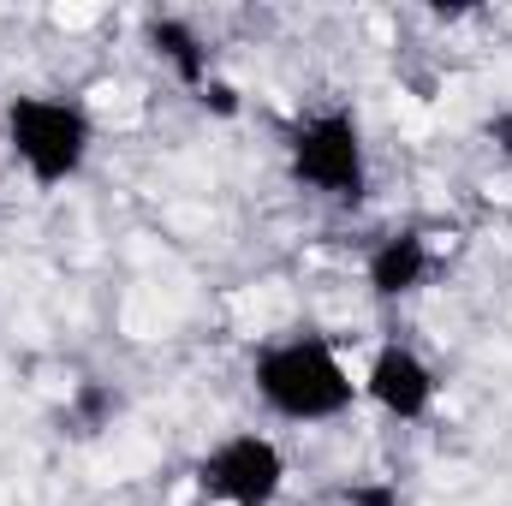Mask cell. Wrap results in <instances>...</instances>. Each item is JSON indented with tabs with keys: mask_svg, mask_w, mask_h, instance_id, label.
Wrapping results in <instances>:
<instances>
[{
	"mask_svg": "<svg viewBox=\"0 0 512 506\" xmlns=\"http://www.w3.org/2000/svg\"><path fill=\"white\" fill-rule=\"evenodd\" d=\"M251 387L262 399V411L280 417V423H340L364 399V387L352 376V364L340 358V346L316 328H298V334H280V340L256 346Z\"/></svg>",
	"mask_w": 512,
	"mask_h": 506,
	"instance_id": "6da1fadb",
	"label": "cell"
},
{
	"mask_svg": "<svg viewBox=\"0 0 512 506\" xmlns=\"http://www.w3.org/2000/svg\"><path fill=\"white\" fill-rule=\"evenodd\" d=\"M0 143L36 191H60L90 167L96 120L78 96L24 90V96H6V108H0Z\"/></svg>",
	"mask_w": 512,
	"mask_h": 506,
	"instance_id": "7a4b0ae2",
	"label": "cell"
},
{
	"mask_svg": "<svg viewBox=\"0 0 512 506\" xmlns=\"http://www.w3.org/2000/svg\"><path fill=\"white\" fill-rule=\"evenodd\" d=\"M286 173L304 197L358 209L370 197V143L346 102H316L286 126Z\"/></svg>",
	"mask_w": 512,
	"mask_h": 506,
	"instance_id": "3957f363",
	"label": "cell"
},
{
	"mask_svg": "<svg viewBox=\"0 0 512 506\" xmlns=\"http://www.w3.org/2000/svg\"><path fill=\"white\" fill-rule=\"evenodd\" d=\"M197 489L209 506H274L286 495V453L262 429H227L203 447Z\"/></svg>",
	"mask_w": 512,
	"mask_h": 506,
	"instance_id": "277c9868",
	"label": "cell"
},
{
	"mask_svg": "<svg viewBox=\"0 0 512 506\" xmlns=\"http://www.w3.org/2000/svg\"><path fill=\"white\" fill-rule=\"evenodd\" d=\"M364 399L393 417V423H423L429 411H435V393H441V381H435V364L417 352V346H405V340H382L376 352H370V364H364Z\"/></svg>",
	"mask_w": 512,
	"mask_h": 506,
	"instance_id": "5b68a950",
	"label": "cell"
},
{
	"mask_svg": "<svg viewBox=\"0 0 512 506\" xmlns=\"http://www.w3.org/2000/svg\"><path fill=\"white\" fill-rule=\"evenodd\" d=\"M429 274H435V245H429V233H417V227L382 233V239L370 245V256H364V286H370V298H382V304H399V298L423 292Z\"/></svg>",
	"mask_w": 512,
	"mask_h": 506,
	"instance_id": "8992f818",
	"label": "cell"
},
{
	"mask_svg": "<svg viewBox=\"0 0 512 506\" xmlns=\"http://www.w3.org/2000/svg\"><path fill=\"white\" fill-rule=\"evenodd\" d=\"M143 48L173 72V84H185L191 96L215 78V66H209V42H203V30L191 24V18H173V12H155V18H143Z\"/></svg>",
	"mask_w": 512,
	"mask_h": 506,
	"instance_id": "52a82bcc",
	"label": "cell"
},
{
	"mask_svg": "<svg viewBox=\"0 0 512 506\" xmlns=\"http://www.w3.org/2000/svg\"><path fill=\"white\" fill-rule=\"evenodd\" d=\"M114 411H120V393H114V387H102V381H78V393H72V423H78V435H96Z\"/></svg>",
	"mask_w": 512,
	"mask_h": 506,
	"instance_id": "ba28073f",
	"label": "cell"
},
{
	"mask_svg": "<svg viewBox=\"0 0 512 506\" xmlns=\"http://www.w3.org/2000/svg\"><path fill=\"white\" fill-rule=\"evenodd\" d=\"M340 506H405V501H399V483L364 477V483H346V489H340Z\"/></svg>",
	"mask_w": 512,
	"mask_h": 506,
	"instance_id": "9c48e42d",
	"label": "cell"
},
{
	"mask_svg": "<svg viewBox=\"0 0 512 506\" xmlns=\"http://www.w3.org/2000/svg\"><path fill=\"white\" fill-rule=\"evenodd\" d=\"M197 102H203L209 114H221V120H233V114H239V90H233L227 78H209V84L197 90Z\"/></svg>",
	"mask_w": 512,
	"mask_h": 506,
	"instance_id": "30bf717a",
	"label": "cell"
},
{
	"mask_svg": "<svg viewBox=\"0 0 512 506\" xmlns=\"http://www.w3.org/2000/svg\"><path fill=\"white\" fill-rule=\"evenodd\" d=\"M489 143H495V155H501V161H507L512 167V108H501V114H495V120H489Z\"/></svg>",
	"mask_w": 512,
	"mask_h": 506,
	"instance_id": "8fae6325",
	"label": "cell"
}]
</instances>
